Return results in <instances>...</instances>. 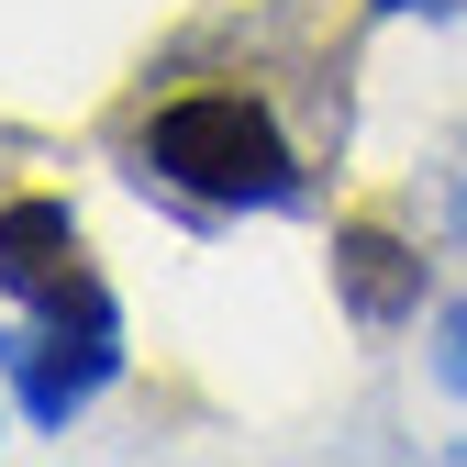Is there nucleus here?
<instances>
[{
  "mask_svg": "<svg viewBox=\"0 0 467 467\" xmlns=\"http://www.w3.org/2000/svg\"><path fill=\"white\" fill-rule=\"evenodd\" d=\"M434 379H445V389L467 400V301H456V312L434 323Z\"/></svg>",
  "mask_w": 467,
  "mask_h": 467,
  "instance_id": "nucleus-5",
  "label": "nucleus"
},
{
  "mask_svg": "<svg viewBox=\"0 0 467 467\" xmlns=\"http://www.w3.org/2000/svg\"><path fill=\"white\" fill-rule=\"evenodd\" d=\"M0 357H12V400H23V423L67 434L89 400L123 379V334H56V323H23V334H0Z\"/></svg>",
  "mask_w": 467,
  "mask_h": 467,
  "instance_id": "nucleus-3",
  "label": "nucleus"
},
{
  "mask_svg": "<svg viewBox=\"0 0 467 467\" xmlns=\"http://www.w3.org/2000/svg\"><path fill=\"white\" fill-rule=\"evenodd\" d=\"M334 289H345V312H357L368 334H400L423 312V256L400 245L379 212H345L334 223Z\"/></svg>",
  "mask_w": 467,
  "mask_h": 467,
  "instance_id": "nucleus-4",
  "label": "nucleus"
},
{
  "mask_svg": "<svg viewBox=\"0 0 467 467\" xmlns=\"http://www.w3.org/2000/svg\"><path fill=\"white\" fill-rule=\"evenodd\" d=\"M123 167L179 212H301L312 201V145L278 123L267 89H234L223 67H145L123 123Z\"/></svg>",
  "mask_w": 467,
  "mask_h": 467,
  "instance_id": "nucleus-1",
  "label": "nucleus"
},
{
  "mask_svg": "<svg viewBox=\"0 0 467 467\" xmlns=\"http://www.w3.org/2000/svg\"><path fill=\"white\" fill-rule=\"evenodd\" d=\"M0 289L23 301V323H56V334H123V301L111 278L89 267V234L56 190H12L0 201Z\"/></svg>",
  "mask_w": 467,
  "mask_h": 467,
  "instance_id": "nucleus-2",
  "label": "nucleus"
},
{
  "mask_svg": "<svg viewBox=\"0 0 467 467\" xmlns=\"http://www.w3.org/2000/svg\"><path fill=\"white\" fill-rule=\"evenodd\" d=\"M445 212H456V234H467V179H456V201H445Z\"/></svg>",
  "mask_w": 467,
  "mask_h": 467,
  "instance_id": "nucleus-7",
  "label": "nucleus"
},
{
  "mask_svg": "<svg viewBox=\"0 0 467 467\" xmlns=\"http://www.w3.org/2000/svg\"><path fill=\"white\" fill-rule=\"evenodd\" d=\"M368 12H445V0H368Z\"/></svg>",
  "mask_w": 467,
  "mask_h": 467,
  "instance_id": "nucleus-6",
  "label": "nucleus"
}]
</instances>
